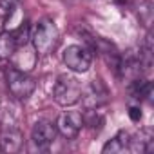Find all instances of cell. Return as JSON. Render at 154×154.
Masks as SVG:
<instances>
[{
    "label": "cell",
    "mask_w": 154,
    "mask_h": 154,
    "mask_svg": "<svg viewBox=\"0 0 154 154\" xmlns=\"http://www.w3.org/2000/svg\"><path fill=\"white\" fill-rule=\"evenodd\" d=\"M118 4H122V6H125V4H131V2H134V0H116Z\"/></svg>",
    "instance_id": "obj_14"
},
{
    "label": "cell",
    "mask_w": 154,
    "mask_h": 154,
    "mask_svg": "<svg viewBox=\"0 0 154 154\" xmlns=\"http://www.w3.org/2000/svg\"><path fill=\"white\" fill-rule=\"evenodd\" d=\"M6 82H8V89H9L11 96L17 100H27L36 89L35 78L18 67L6 69Z\"/></svg>",
    "instance_id": "obj_3"
},
{
    "label": "cell",
    "mask_w": 154,
    "mask_h": 154,
    "mask_svg": "<svg viewBox=\"0 0 154 154\" xmlns=\"http://www.w3.org/2000/svg\"><path fill=\"white\" fill-rule=\"evenodd\" d=\"M84 105L87 107V111H94L100 105H103L107 102V89L103 87V84L100 80H93L87 89H82V98Z\"/></svg>",
    "instance_id": "obj_7"
},
{
    "label": "cell",
    "mask_w": 154,
    "mask_h": 154,
    "mask_svg": "<svg viewBox=\"0 0 154 154\" xmlns=\"http://www.w3.org/2000/svg\"><path fill=\"white\" fill-rule=\"evenodd\" d=\"M53 98L58 105L62 107H71L74 103H78L82 98V85L80 82L71 74H60L56 82H54V89H53Z\"/></svg>",
    "instance_id": "obj_2"
},
{
    "label": "cell",
    "mask_w": 154,
    "mask_h": 154,
    "mask_svg": "<svg viewBox=\"0 0 154 154\" xmlns=\"http://www.w3.org/2000/svg\"><path fill=\"white\" fill-rule=\"evenodd\" d=\"M62 60L69 71L82 74V72H87L93 65V51L87 49L85 45L72 44V45H67L63 49Z\"/></svg>",
    "instance_id": "obj_4"
},
{
    "label": "cell",
    "mask_w": 154,
    "mask_h": 154,
    "mask_svg": "<svg viewBox=\"0 0 154 154\" xmlns=\"http://www.w3.org/2000/svg\"><path fill=\"white\" fill-rule=\"evenodd\" d=\"M131 145H132V140H131V134L127 131H120L112 140H109L102 152H111V154H120V152H125V150H131Z\"/></svg>",
    "instance_id": "obj_9"
},
{
    "label": "cell",
    "mask_w": 154,
    "mask_h": 154,
    "mask_svg": "<svg viewBox=\"0 0 154 154\" xmlns=\"http://www.w3.org/2000/svg\"><path fill=\"white\" fill-rule=\"evenodd\" d=\"M131 94H132L136 100H147V102H150V100H152V84H150L149 80H140V78H136V80L132 82Z\"/></svg>",
    "instance_id": "obj_11"
},
{
    "label": "cell",
    "mask_w": 154,
    "mask_h": 154,
    "mask_svg": "<svg viewBox=\"0 0 154 154\" xmlns=\"http://www.w3.org/2000/svg\"><path fill=\"white\" fill-rule=\"evenodd\" d=\"M56 134H58V131L53 122L40 120L35 123V127L31 131V141L38 150H47L53 145V141L56 140Z\"/></svg>",
    "instance_id": "obj_6"
},
{
    "label": "cell",
    "mask_w": 154,
    "mask_h": 154,
    "mask_svg": "<svg viewBox=\"0 0 154 154\" xmlns=\"http://www.w3.org/2000/svg\"><path fill=\"white\" fill-rule=\"evenodd\" d=\"M18 49L17 38L13 31H4L0 33V60H9Z\"/></svg>",
    "instance_id": "obj_10"
},
{
    "label": "cell",
    "mask_w": 154,
    "mask_h": 154,
    "mask_svg": "<svg viewBox=\"0 0 154 154\" xmlns=\"http://www.w3.org/2000/svg\"><path fill=\"white\" fill-rule=\"evenodd\" d=\"M58 38H60V33H58L56 24L51 18H42L35 24L29 40H31L33 49L36 51V54L44 56V54H49L56 47Z\"/></svg>",
    "instance_id": "obj_1"
},
{
    "label": "cell",
    "mask_w": 154,
    "mask_h": 154,
    "mask_svg": "<svg viewBox=\"0 0 154 154\" xmlns=\"http://www.w3.org/2000/svg\"><path fill=\"white\" fill-rule=\"evenodd\" d=\"M54 125L58 134H62L65 140H74L84 127V116L76 111H65L58 116Z\"/></svg>",
    "instance_id": "obj_5"
},
{
    "label": "cell",
    "mask_w": 154,
    "mask_h": 154,
    "mask_svg": "<svg viewBox=\"0 0 154 154\" xmlns=\"http://www.w3.org/2000/svg\"><path fill=\"white\" fill-rule=\"evenodd\" d=\"M18 4V0H0V9L4 13H11Z\"/></svg>",
    "instance_id": "obj_12"
},
{
    "label": "cell",
    "mask_w": 154,
    "mask_h": 154,
    "mask_svg": "<svg viewBox=\"0 0 154 154\" xmlns=\"http://www.w3.org/2000/svg\"><path fill=\"white\" fill-rule=\"evenodd\" d=\"M129 116H131L134 122H140L141 112H140V109H138V107H131V109H129Z\"/></svg>",
    "instance_id": "obj_13"
},
{
    "label": "cell",
    "mask_w": 154,
    "mask_h": 154,
    "mask_svg": "<svg viewBox=\"0 0 154 154\" xmlns=\"http://www.w3.org/2000/svg\"><path fill=\"white\" fill-rule=\"evenodd\" d=\"M24 147V134L17 127H8L0 132V150L13 154Z\"/></svg>",
    "instance_id": "obj_8"
}]
</instances>
